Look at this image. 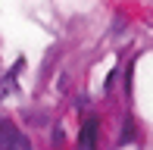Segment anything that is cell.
Instances as JSON below:
<instances>
[{
    "instance_id": "obj_1",
    "label": "cell",
    "mask_w": 153,
    "mask_h": 150,
    "mask_svg": "<svg viewBox=\"0 0 153 150\" xmlns=\"http://www.w3.org/2000/svg\"><path fill=\"white\" fill-rule=\"evenodd\" d=\"M25 147H28V138L13 122L0 119V150H25Z\"/></svg>"
},
{
    "instance_id": "obj_2",
    "label": "cell",
    "mask_w": 153,
    "mask_h": 150,
    "mask_svg": "<svg viewBox=\"0 0 153 150\" xmlns=\"http://www.w3.org/2000/svg\"><path fill=\"white\" fill-rule=\"evenodd\" d=\"M97 134H100V122L85 119V125L78 131V150H97Z\"/></svg>"
}]
</instances>
